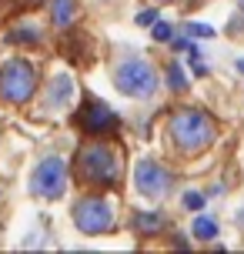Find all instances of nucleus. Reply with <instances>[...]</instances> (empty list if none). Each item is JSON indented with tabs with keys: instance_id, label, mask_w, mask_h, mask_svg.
I'll use <instances>...</instances> for the list:
<instances>
[{
	"instance_id": "obj_13",
	"label": "nucleus",
	"mask_w": 244,
	"mask_h": 254,
	"mask_svg": "<svg viewBox=\"0 0 244 254\" xmlns=\"http://www.w3.org/2000/svg\"><path fill=\"white\" fill-rule=\"evenodd\" d=\"M134 228L141 231V234H154V231L164 228V217L161 214H137L134 217Z\"/></svg>"
},
{
	"instance_id": "obj_6",
	"label": "nucleus",
	"mask_w": 244,
	"mask_h": 254,
	"mask_svg": "<svg viewBox=\"0 0 244 254\" xmlns=\"http://www.w3.org/2000/svg\"><path fill=\"white\" fill-rule=\"evenodd\" d=\"M30 188H34V194L47 197V201L61 197L67 188V164L61 157H44L34 171V178H30Z\"/></svg>"
},
{
	"instance_id": "obj_15",
	"label": "nucleus",
	"mask_w": 244,
	"mask_h": 254,
	"mask_svg": "<svg viewBox=\"0 0 244 254\" xmlns=\"http://www.w3.org/2000/svg\"><path fill=\"white\" fill-rule=\"evenodd\" d=\"M184 207H187V211H201V207H204V194H201V190H187V194H184Z\"/></svg>"
},
{
	"instance_id": "obj_14",
	"label": "nucleus",
	"mask_w": 244,
	"mask_h": 254,
	"mask_svg": "<svg viewBox=\"0 0 244 254\" xmlns=\"http://www.w3.org/2000/svg\"><path fill=\"white\" fill-rule=\"evenodd\" d=\"M151 27H154V40H171L174 37V27L167 24V20H161V17H157Z\"/></svg>"
},
{
	"instance_id": "obj_11",
	"label": "nucleus",
	"mask_w": 244,
	"mask_h": 254,
	"mask_svg": "<svg viewBox=\"0 0 244 254\" xmlns=\"http://www.w3.org/2000/svg\"><path fill=\"white\" fill-rule=\"evenodd\" d=\"M194 238H197V241H214V238H218V224H214V217H207V214L194 217Z\"/></svg>"
},
{
	"instance_id": "obj_4",
	"label": "nucleus",
	"mask_w": 244,
	"mask_h": 254,
	"mask_svg": "<svg viewBox=\"0 0 244 254\" xmlns=\"http://www.w3.org/2000/svg\"><path fill=\"white\" fill-rule=\"evenodd\" d=\"M37 90V74L27 61H10L0 70V97L10 104H24Z\"/></svg>"
},
{
	"instance_id": "obj_16",
	"label": "nucleus",
	"mask_w": 244,
	"mask_h": 254,
	"mask_svg": "<svg viewBox=\"0 0 244 254\" xmlns=\"http://www.w3.org/2000/svg\"><path fill=\"white\" fill-rule=\"evenodd\" d=\"M187 34H191V37H214V27H207V24H187Z\"/></svg>"
},
{
	"instance_id": "obj_7",
	"label": "nucleus",
	"mask_w": 244,
	"mask_h": 254,
	"mask_svg": "<svg viewBox=\"0 0 244 254\" xmlns=\"http://www.w3.org/2000/svg\"><path fill=\"white\" fill-rule=\"evenodd\" d=\"M134 184L144 197H164L171 188V171L157 161H137L134 167Z\"/></svg>"
},
{
	"instance_id": "obj_17",
	"label": "nucleus",
	"mask_w": 244,
	"mask_h": 254,
	"mask_svg": "<svg viewBox=\"0 0 244 254\" xmlns=\"http://www.w3.org/2000/svg\"><path fill=\"white\" fill-rule=\"evenodd\" d=\"M154 20H157V10H141V13H137V24H141V27H151Z\"/></svg>"
},
{
	"instance_id": "obj_5",
	"label": "nucleus",
	"mask_w": 244,
	"mask_h": 254,
	"mask_svg": "<svg viewBox=\"0 0 244 254\" xmlns=\"http://www.w3.org/2000/svg\"><path fill=\"white\" fill-rule=\"evenodd\" d=\"M74 224H77L84 234H104L114 224V211L104 197H80L74 204Z\"/></svg>"
},
{
	"instance_id": "obj_2",
	"label": "nucleus",
	"mask_w": 244,
	"mask_h": 254,
	"mask_svg": "<svg viewBox=\"0 0 244 254\" xmlns=\"http://www.w3.org/2000/svg\"><path fill=\"white\" fill-rule=\"evenodd\" d=\"M171 137L178 140L181 151H204L211 140L218 137V124L207 111H197V107H181L171 114Z\"/></svg>"
},
{
	"instance_id": "obj_20",
	"label": "nucleus",
	"mask_w": 244,
	"mask_h": 254,
	"mask_svg": "<svg viewBox=\"0 0 244 254\" xmlns=\"http://www.w3.org/2000/svg\"><path fill=\"white\" fill-rule=\"evenodd\" d=\"M241 224H244V214H241Z\"/></svg>"
},
{
	"instance_id": "obj_3",
	"label": "nucleus",
	"mask_w": 244,
	"mask_h": 254,
	"mask_svg": "<svg viewBox=\"0 0 244 254\" xmlns=\"http://www.w3.org/2000/svg\"><path fill=\"white\" fill-rule=\"evenodd\" d=\"M114 87L121 94H127V97L144 101V97H151L157 90V74L144 57H124L114 67Z\"/></svg>"
},
{
	"instance_id": "obj_18",
	"label": "nucleus",
	"mask_w": 244,
	"mask_h": 254,
	"mask_svg": "<svg viewBox=\"0 0 244 254\" xmlns=\"http://www.w3.org/2000/svg\"><path fill=\"white\" fill-rule=\"evenodd\" d=\"M238 70H241V74H244V57H241V61H238Z\"/></svg>"
},
{
	"instance_id": "obj_1",
	"label": "nucleus",
	"mask_w": 244,
	"mask_h": 254,
	"mask_svg": "<svg viewBox=\"0 0 244 254\" xmlns=\"http://www.w3.org/2000/svg\"><path fill=\"white\" fill-rule=\"evenodd\" d=\"M77 174L84 184L94 188H117L121 181V151L104 140H90L77 151Z\"/></svg>"
},
{
	"instance_id": "obj_8",
	"label": "nucleus",
	"mask_w": 244,
	"mask_h": 254,
	"mask_svg": "<svg viewBox=\"0 0 244 254\" xmlns=\"http://www.w3.org/2000/svg\"><path fill=\"white\" fill-rule=\"evenodd\" d=\"M77 124H80V130H87V134H94V137H101V134H114L121 121H117V114L107 107V104L87 101V104H84V111L77 114Z\"/></svg>"
},
{
	"instance_id": "obj_10",
	"label": "nucleus",
	"mask_w": 244,
	"mask_h": 254,
	"mask_svg": "<svg viewBox=\"0 0 244 254\" xmlns=\"http://www.w3.org/2000/svg\"><path fill=\"white\" fill-rule=\"evenodd\" d=\"M51 17L57 27H70L74 24V0H54L51 3Z\"/></svg>"
},
{
	"instance_id": "obj_9",
	"label": "nucleus",
	"mask_w": 244,
	"mask_h": 254,
	"mask_svg": "<svg viewBox=\"0 0 244 254\" xmlns=\"http://www.w3.org/2000/svg\"><path fill=\"white\" fill-rule=\"evenodd\" d=\"M70 97H74V80L67 74H57L51 80V87H47V104L51 107H64V104H70Z\"/></svg>"
},
{
	"instance_id": "obj_12",
	"label": "nucleus",
	"mask_w": 244,
	"mask_h": 254,
	"mask_svg": "<svg viewBox=\"0 0 244 254\" xmlns=\"http://www.w3.org/2000/svg\"><path fill=\"white\" fill-rule=\"evenodd\" d=\"M167 87L174 90V94H184V90L191 87V80L184 77V67L181 64H167Z\"/></svg>"
},
{
	"instance_id": "obj_19",
	"label": "nucleus",
	"mask_w": 244,
	"mask_h": 254,
	"mask_svg": "<svg viewBox=\"0 0 244 254\" xmlns=\"http://www.w3.org/2000/svg\"><path fill=\"white\" fill-rule=\"evenodd\" d=\"M154 3H167V0H154Z\"/></svg>"
}]
</instances>
